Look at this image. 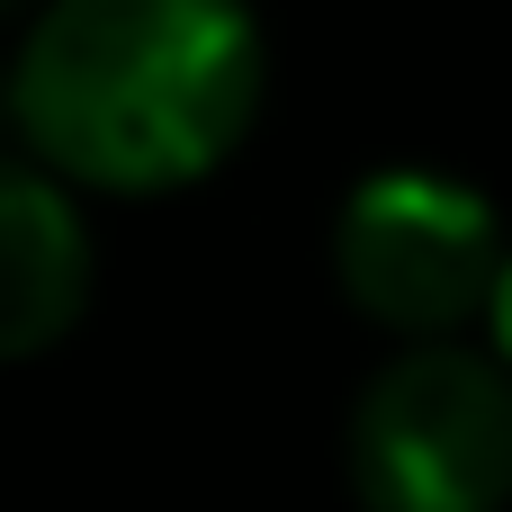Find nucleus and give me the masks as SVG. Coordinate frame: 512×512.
<instances>
[{"mask_svg":"<svg viewBox=\"0 0 512 512\" xmlns=\"http://www.w3.org/2000/svg\"><path fill=\"white\" fill-rule=\"evenodd\" d=\"M0 99H9V90H0Z\"/></svg>","mask_w":512,"mask_h":512,"instance_id":"0eeeda50","label":"nucleus"},{"mask_svg":"<svg viewBox=\"0 0 512 512\" xmlns=\"http://www.w3.org/2000/svg\"><path fill=\"white\" fill-rule=\"evenodd\" d=\"M495 342L512 351V261H504V288H495Z\"/></svg>","mask_w":512,"mask_h":512,"instance_id":"39448f33","label":"nucleus"},{"mask_svg":"<svg viewBox=\"0 0 512 512\" xmlns=\"http://www.w3.org/2000/svg\"><path fill=\"white\" fill-rule=\"evenodd\" d=\"M261 108L252 0H45L9 63V117L54 180L180 189Z\"/></svg>","mask_w":512,"mask_h":512,"instance_id":"f257e3e1","label":"nucleus"},{"mask_svg":"<svg viewBox=\"0 0 512 512\" xmlns=\"http://www.w3.org/2000/svg\"><path fill=\"white\" fill-rule=\"evenodd\" d=\"M351 486L369 512H504L512 378L468 342L396 351L351 405Z\"/></svg>","mask_w":512,"mask_h":512,"instance_id":"f03ea898","label":"nucleus"},{"mask_svg":"<svg viewBox=\"0 0 512 512\" xmlns=\"http://www.w3.org/2000/svg\"><path fill=\"white\" fill-rule=\"evenodd\" d=\"M90 306V225L45 162H0V360L54 351Z\"/></svg>","mask_w":512,"mask_h":512,"instance_id":"20e7f679","label":"nucleus"},{"mask_svg":"<svg viewBox=\"0 0 512 512\" xmlns=\"http://www.w3.org/2000/svg\"><path fill=\"white\" fill-rule=\"evenodd\" d=\"M0 9H18V0H0Z\"/></svg>","mask_w":512,"mask_h":512,"instance_id":"423d86ee","label":"nucleus"},{"mask_svg":"<svg viewBox=\"0 0 512 512\" xmlns=\"http://www.w3.org/2000/svg\"><path fill=\"white\" fill-rule=\"evenodd\" d=\"M504 261L512 243L495 207L441 171H378L342 198L333 225V270L351 306L396 333H450L468 315H495Z\"/></svg>","mask_w":512,"mask_h":512,"instance_id":"7ed1b4c3","label":"nucleus"}]
</instances>
